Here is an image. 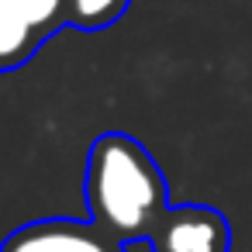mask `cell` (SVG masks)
Listing matches in <instances>:
<instances>
[{
    "instance_id": "1",
    "label": "cell",
    "mask_w": 252,
    "mask_h": 252,
    "mask_svg": "<svg viewBox=\"0 0 252 252\" xmlns=\"http://www.w3.org/2000/svg\"><path fill=\"white\" fill-rule=\"evenodd\" d=\"M87 207L97 228L118 242H145L166 214V176L145 145L125 131H107L90 145Z\"/></svg>"
},
{
    "instance_id": "3",
    "label": "cell",
    "mask_w": 252,
    "mask_h": 252,
    "mask_svg": "<svg viewBox=\"0 0 252 252\" xmlns=\"http://www.w3.org/2000/svg\"><path fill=\"white\" fill-rule=\"evenodd\" d=\"M0 252H125V242L111 238L94 221L45 218L11 231Z\"/></svg>"
},
{
    "instance_id": "2",
    "label": "cell",
    "mask_w": 252,
    "mask_h": 252,
    "mask_svg": "<svg viewBox=\"0 0 252 252\" xmlns=\"http://www.w3.org/2000/svg\"><path fill=\"white\" fill-rule=\"evenodd\" d=\"M145 242L152 252H231V228L214 207L180 204L166 207Z\"/></svg>"
},
{
    "instance_id": "4",
    "label": "cell",
    "mask_w": 252,
    "mask_h": 252,
    "mask_svg": "<svg viewBox=\"0 0 252 252\" xmlns=\"http://www.w3.org/2000/svg\"><path fill=\"white\" fill-rule=\"evenodd\" d=\"M45 38H49L45 32L28 25L7 0H0V73H11V69L25 66L42 49Z\"/></svg>"
},
{
    "instance_id": "6",
    "label": "cell",
    "mask_w": 252,
    "mask_h": 252,
    "mask_svg": "<svg viewBox=\"0 0 252 252\" xmlns=\"http://www.w3.org/2000/svg\"><path fill=\"white\" fill-rule=\"evenodd\" d=\"M7 4H11L28 25H35L38 32H45L49 38H52L59 28L69 25V18H66V0H7Z\"/></svg>"
},
{
    "instance_id": "5",
    "label": "cell",
    "mask_w": 252,
    "mask_h": 252,
    "mask_svg": "<svg viewBox=\"0 0 252 252\" xmlns=\"http://www.w3.org/2000/svg\"><path fill=\"white\" fill-rule=\"evenodd\" d=\"M128 4L131 0H66V18H69V28L100 32V28H111L128 11Z\"/></svg>"
}]
</instances>
